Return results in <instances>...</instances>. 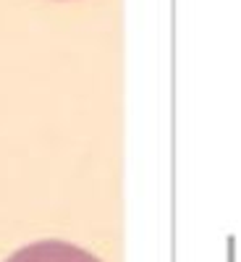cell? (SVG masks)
<instances>
[{
	"instance_id": "1",
	"label": "cell",
	"mask_w": 241,
	"mask_h": 262,
	"mask_svg": "<svg viewBox=\"0 0 241 262\" xmlns=\"http://www.w3.org/2000/svg\"><path fill=\"white\" fill-rule=\"evenodd\" d=\"M6 262H102L87 249L63 238H42L16 249Z\"/></svg>"
},
{
	"instance_id": "2",
	"label": "cell",
	"mask_w": 241,
	"mask_h": 262,
	"mask_svg": "<svg viewBox=\"0 0 241 262\" xmlns=\"http://www.w3.org/2000/svg\"><path fill=\"white\" fill-rule=\"evenodd\" d=\"M58 3H63V0H58Z\"/></svg>"
}]
</instances>
